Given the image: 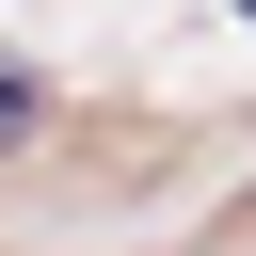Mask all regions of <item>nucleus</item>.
<instances>
[{"label":"nucleus","mask_w":256,"mask_h":256,"mask_svg":"<svg viewBox=\"0 0 256 256\" xmlns=\"http://www.w3.org/2000/svg\"><path fill=\"white\" fill-rule=\"evenodd\" d=\"M32 112H48V80H32L16 48H0V144H32Z\"/></svg>","instance_id":"obj_1"},{"label":"nucleus","mask_w":256,"mask_h":256,"mask_svg":"<svg viewBox=\"0 0 256 256\" xmlns=\"http://www.w3.org/2000/svg\"><path fill=\"white\" fill-rule=\"evenodd\" d=\"M240 32H256V0H240Z\"/></svg>","instance_id":"obj_2"}]
</instances>
